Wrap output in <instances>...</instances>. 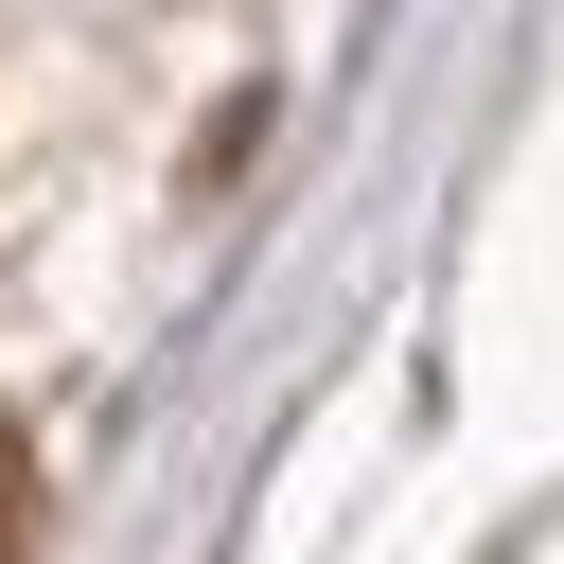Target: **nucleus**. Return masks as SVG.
<instances>
[{"label":"nucleus","instance_id":"obj_1","mask_svg":"<svg viewBox=\"0 0 564 564\" xmlns=\"http://www.w3.org/2000/svg\"><path fill=\"white\" fill-rule=\"evenodd\" d=\"M0 564H35V441L0 423Z\"/></svg>","mask_w":564,"mask_h":564}]
</instances>
